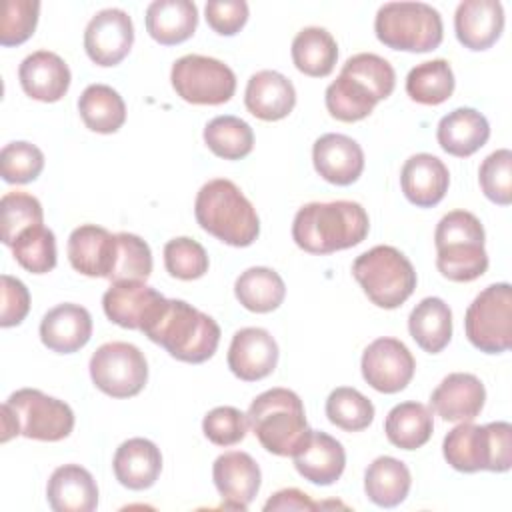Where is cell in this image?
<instances>
[{
  "mask_svg": "<svg viewBox=\"0 0 512 512\" xmlns=\"http://www.w3.org/2000/svg\"><path fill=\"white\" fill-rule=\"evenodd\" d=\"M368 230V214L358 202H310L294 216L292 240L304 252L322 256L358 246Z\"/></svg>",
  "mask_w": 512,
  "mask_h": 512,
  "instance_id": "1",
  "label": "cell"
},
{
  "mask_svg": "<svg viewBox=\"0 0 512 512\" xmlns=\"http://www.w3.org/2000/svg\"><path fill=\"white\" fill-rule=\"evenodd\" d=\"M142 332L172 358L188 364H202L212 358L220 342V326L216 320L176 298H166Z\"/></svg>",
  "mask_w": 512,
  "mask_h": 512,
  "instance_id": "2",
  "label": "cell"
},
{
  "mask_svg": "<svg viewBox=\"0 0 512 512\" xmlns=\"http://www.w3.org/2000/svg\"><path fill=\"white\" fill-rule=\"evenodd\" d=\"M194 216L202 230L228 246H250L260 234L256 208L242 190L226 178L208 180L198 190Z\"/></svg>",
  "mask_w": 512,
  "mask_h": 512,
  "instance_id": "3",
  "label": "cell"
},
{
  "mask_svg": "<svg viewBox=\"0 0 512 512\" xmlns=\"http://www.w3.org/2000/svg\"><path fill=\"white\" fill-rule=\"evenodd\" d=\"M484 226L468 210L444 214L434 232L436 268L452 282H472L488 270Z\"/></svg>",
  "mask_w": 512,
  "mask_h": 512,
  "instance_id": "4",
  "label": "cell"
},
{
  "mask_svg": "<svg viewBox=\"0 0 512 512\" xmlns=\"http://www.w3.org/2000/svg\"><path fill=\"white\" fill-rule=\"evenodd\" d=\"M72 428V408L36 388H20L2 404V442L18 434L30 440L58 442L70 436Z\"/></svg>",
  "mask_w": 512,
  "mask_h": 512,
  "instance_id": "5",
  "label": "cell"
},
{
  "mask_svg": "<svg viewBox=\"0 0 512 512\" xmlns=\"http://www.w3.org/2000/svg\"><path fill=\"white\" fill-rule=\"evenodd\" d=\"M442 452L458 472H508L512 466V426L502 420L484 426L460 422L444 436Z\"/></svg>",
  "mask_w": 512,
  "mask_h": 512,
  "instance_id": "6",
  "label": "cell"
},
{
  "mask_svg": "<svg viewBox=\"0 0 512 512\" xmlns=\"http://www.w3.org/2000/svg\"><path fill=\"white\" fill-rule=\"evenodd\" d=\"M246 416L262 448L276 456H292L310 430L300 396L288 388H270L258 394Z\"/></svg>",
  "mask_w": 512,
  "mask_h": 512,
  "instance_id": "7",
  "label": "cell"
},
{
  "mask_svg": "<svg viewBox=\"0 0 512 512\" xmlns=\"http://www.w3.org/2000/svg\"><path fill=\"white\" fill-rule=\"evenodd\" d=\"M352 276L372 304L384 310L402 306L416 288L412 262L394 246H374L352 264Z\"/></svg>",
  "mask_w": 512,
  "mask_h": 512,
  "instance_id": "8",
  "label": "cell"
},
{
  "mask_svg": "<svg viewBox=\"0 0 512 512\" xmlns=\"http://www.w3.org/2000/svg\"><path fill=\"white\" fill-rule=\"evenodd\" d=\"M376 38L404 52H430L440 46L444 36L442 16L424 2H386L374 18Z\"/></svg>",
  "mask_w": 512,
  "mask_h": 512,
  "instance_id": "9",
  "label": "cell"
},
{
  "mask_svg": "<svg viewBox=\"0 0 512 512\" xmlns=\"http://www.w3.org/2000/svg\"><path fill=\"white\" fill-rule=\"evenodd\" d=\"M464 330L474 348L500 354L512 346V286L498 282L486 286L468 306Z\"/></svg>",
  "mask_w": 512,
  "mask_h": 512,
  "instance_id": "10",
  "label": "cell"
},
{
  "mask_svg": "<svg viewBox=\"0 0 512 512\" xmlns=\"http://www.w3.org/2000/svg\"><path fill=\"white\" fill-rule=\"evenodd\" d=\"M172 88L176 94L202 106H218L228 102L236 92V74L218 58L202 54H186L172 64Z\"/></svg>",
  "mask_w": 512,
  "mask_h": 512,
  "instance_id": "11",
  "label": "cell"
},
{
  "mask_svg": "<svg viewBox=\"0 0 512 512\" xmlns=\"http://www.w3.org/2000/svg\"><path fill=\"white\" fill-rule=\"evenodd\" d=\"M94 386L112 398H132L148 380V364L140 348L128 342H106L90 358Z\"/></svg>",
  "mask_w": 512,
  "mask_h": 512,
  "instance_id": "12",
  "label": "cell"
},
{
  "mask_svg": "<svg viewBox=\"0 0 512 512\" xmlns=\"http://www.w3.org/2000/svg\"><path fill=\"white\" fill-rule=\"evenodd\" d=\"M360 368L368 386L384 394H396L410 384L416 362L404 342L384 336L366 346Z\"/></svg>",
  "mask_w": 512,
  "mask_h": 512,
  "instance_id": "13",
  "label": "cell"
},
{
  "mask_svg": "<svg viewBox=\"0 0 512 512\" xmlns=\"http://www.w3.org/2000/svg\"><path fill=\"white\" fill-rule=\"evenodd\" d=\"M134 44V26L128 12L104 8L96 12L84 30V50L98 66L120 64Z\"/></svg>",
  "mask_w": 512,
  "mask_h": 512,
  "instance_id": "14",
  "label": "cell"
},
{
  "mask_svg": "<svg viewBox=\"0 0 512 512\" xmlns=\"http://www.w3.org/2000/svg\"><path fill=\"white\" fill-rule=\"evenodd\" d=\"M166 298L146 282H114L102 296V308L110 322L130 328L144 330L156 316Z\"/></svg>",
  "mask_w": 512,
  "mask_h": 512,
  "instance_id": "15",
  "label": "cell"
},
{
  "mask_svg": "<svg viewBox=\"0 0 512 512\" xmlns=\"http://www.w3.org/2000/svg\"><path fill=\"white\" fill-rule=\"evenodd\" d=\"M226 360L236 378L256 382L274 372L278 364V344L268 330L248 326L232 336Z\"/></svg>",
  "mask_w": 512,
  "mask_h": 512,
  "instance_id": "16",
  "label": "cell"
},
{
  "mask_svg": "<svg viewBox=\"0 0 512 512\" xmlns=\"http://www.w3.org/2000/svg\"><path fill=\"white\" fill-rule=\"evenodd\" d=\"M212 478L226 508L246 510L260 490L262 474L248 452L230 450L214 460Z\"/></svg>",
  "mask_w": 512,
  "mask_h": 512,
  "instance_id": "17",
  "label": "cell"
},
{
  "mask_svg": "<svg viewBox=\"0 0 512 512\" xmlns=\"http://www.w3.org/2000/svg\"><path fill=\"white\" fill-rule=\"evenodd\" d=\"M298 474L318 486L334 484L346 468V452L342 444L326 432L308 430L298 448L292 452Z\"/></svg>",
  "mask_w": 512,
  "mask_h": 512,
  "instance_id": "18",
  "label": "cell"
},
{
  "mask_svg": "<svg viewBox=\"0 0 512 512\" xmlns=\"http://www.w3.org/2000/svg\"><path fill=\"white\" fill-rule=\"evenodd\" d=\"M314 170L320 178L336 186H350L364 170V152L360 144L346 136L328 132L312 146Z\"/></svg>",
  "mask_w": 512,
  "mask_h": 512,
  "instance_id": "19",
  "label": "cell"
},
{
  "mask_svg": "<svg viewBox=\"0 0 512 512\" xmlns=\"http://www.w3.org/2000/svg\"><path fill=\"white\" fill-rule=\"evenodd\" d=\"M116 234L96 224H82L68 236V260L72 268L90 278H110L116 262Z\"/></svg>",
  "mask_w": 512,
  "mask_h": 512,
  "instance_id": "20",
  "label": "cell"
},
{
  "mask_svg": "<svg viewBox=\"0 0 512 512\" xmlns=\"http://www.w3.org/2000/svg\"><path fill=\"white\" fill-rule=\"evenodd\" d=\"M486 390L478 376L468 372L448 374L432 392V410L448 422H472L484 408Z\"/></svg>",
  "mask_w": 512,
  "mask_h": 512,
  "instance_id": "21",
  "label": "cell"
},
{
  "mask_svg": "<svg viewBox=\"0 0 512 512\" xmlns=\"http://www.w3.org/2000/svg\"><path fill=\"white\" fill-rule=\"evenodd\" d=\"M92 336L90 312L72 302L50 308L40 322L42 344L58 354H72L88 344Z\"/></svg>",
  "mask_w": 512,
  "mask_h": 512,
  "instance_id": "22",
  "label": "cell"
},
{
  "mask_svg": "<svg viewBox=\"0 0 512 512\" xmlns=\"http://www.w3.org/2000/svg\"><path fill=\"white\" fill-rule=\"evenodd\" d=\"M68 64L50 50H36L28 54L18 68L22 90L40 102H58L70 88Z\"/></svg>",
  "mask_w": 512,
  "mask_h": 512,
  "instance_id": "23",
  "label": "cell"
},
{
  "mask_svg": "<svg viewBox=\"0 0 512 512\" xmlns=\"http://www.w3.org/2000/svg\"><path fill=\"white\" fill-rule=\"evenodd\" d=\"M450 172L434 154L420 152L410 156L400 172V186L408 202L418 208L436 206L448 192Z\"/></svg>",
  "mask_w": 512,
  "mask_h": 512,
  "instance_id": "24",
  "label": "cell"
},
{
  "mask_svg": "<svg viewBox=\"0 0 512 512\" xmlns=\"http://www.w3.org/2000/svg\"><path fill=\"white\" fill-rule=\"evenodd\" d=\"M454 30L464 48L486 50L504 30V8L498 0H464L454 14Z\"/></svg>",
  "mask_w": 512,
  "mask_h": 512,
  "instance_id": "25",
  "label": "cell"
},
{
  "mask_svg": "<svg viewBox=\"0 0 512 512\" xmlns=\"http://www.w3.org/2000/svg\"><path fill=\"white\" fill-rule=\"evenodd\" d=\"M244 104L252 116L276 122L294 110L296 90L284 74L276 70H260L252 74L246 84Z\"/></svg>",
  "mask_w": 512,
  "mask_h": 512,
  "instance_id": "26",
  "label": "cell"
},
{
  "mask_svg": "<svg viewBox=\"0 0 512 512\" xmlns=\"http://www.w3.org/2000/svg\"><path fill=\"white\" fill-rule=\"evenodd\" d=\"M46 500L54 512H92L98 506V486L80 464H64L52 472Z\"/></svg>",
  "mask_w": 512,
  "mask_h": 512,
  "instance_id": "27",
  "label": "cell"
},
{
  "mask_svg": "<svg viewBox=\"0 0 512 512\" xmlns=\"http://www.w3.org/2000/svg\"><path fill=\"white\" fill-rule=\"evenodd\" d=\"M112 470L124 488L146 490L162 472L160 448L148 438H130L116 448Z\"/></svg>",
  "mask_w": 512,
  "mask_h": 512,
  "instance_id": "28",
  "label": "cell"
},
{
  "mask_svg": "<svg viewBox=\"0 0 512 512\" xmlns=\"http://www.w3.org/2000/svg\"><path fill=\"white\" fill-rule=\"evenodd\" d=\"M436 138L440 148L450 156L468 158L488 142L490 124L474 108H456L440 118Z\"/></svg>",
  "mask_w": 512,
  "mask_h": 512,
  "instance_id": "29",
  "label": "cell"
},
{
  "mask_svg": "<svg viewBox=\"0 0 512 512\" xmlns=\"http://www.w3.org/2000/svg\"><path fill=\"white\" fill-rule=\"evenodd\" d=\"M198 26V8L190 0H154L146 8V30L162 46L188 40Z\"/></svg>",
  "mask_w": 512,
  "mask_h": 512,
  "instance_id": "30",
  "label": "cell"
},
{
  "mask_svg": "<svg viewBox=\"0 0 512 512\" xmlns=\"http://www.w3.org/2000/svg\"><path fill=\"white\" fill-rule=\"evenodd\" d=\"M408 332L424 352H442L452 338L450 306L438 296H428L420 300L408 316Z\"/></svg>",
  "mask_w": 512,
  "mask_h": 512,
  "instance_id": "31",
  "label": "cell"
},
{
  "mask_svg": "<svg viewBox=\"0 0 512 512\" xmlns=\"http://www.w3.org/2000/svg\"><path fill=\"white\" fill-rule=\"evenodd\" d=\"M412 476L408 466L392 456H378L364 472V492L380 508L402 504L410 492Z\"/></svg>",
  "mask_w": 512,
  "mask_h": 512,
  "instance_id": "32",
  "label": "cell"
},
{
  "mask_svg": "<svg viewBox=\"0 0 512 512\" xmlns=\"http://www.w3.org/2000/svg\"><path fill=\"white\" fill-rule=\"evenodd\" d=\"M294 66L312 78L328 76L338 60V44L326 28L306 26L292 40Z\"/></svg>",
  "mask_w": 512,
  "mask_h": 512,
  "instance_id": "33",
  "label": "cell"
},
{
  "mask_svg": "<svg viewBox=\"0 0 512 512\" xmlns=\"http://www.w3.org/2000/svg\"><path fill=\"white\" fill-rule=\"evenodd\" d=\"M234 294L246 310L266 314L284 302L286 284L276 270L266 266H252L236 278Z\"/></svg>",
  "mask_w": 512,
  "mask_h": 512,
  "instance_id": "34",
  "label": "cell"
},
{
  "mask_svg": "<svg viewBox=\"0 0 512 512\" xmlns=\"http://www.w3.org/2000/svg\"><path fill=\"white\" fill-rule=\"evenodd\" d=\"M78 112L86 128L98 134H112L126 122V104L108 84H90L78 98Z\"/></svg>",
  "mask_w": 512,
  "mask_h": 512,
  "instance_id": "35",
  "label": "cell"
},
{
  "mask_svg": "<svg viewBox=\"0 0 512 512\" xmlns=\"http://www.w3.org/2000/svg\"><path fill=\"white\" fill-rule=\"evenodd\" d=\"M434 430L432 412L420 402L396 404L384 422V432L390 444L402 450L422 448Z\"/></svg>",
  "mask_w": 512,
  "mask_h": 512,
  "instance_id": "36",
  "label": "cell"
},
{
  "mask_svg": "<svg viewBox=\"0 0 512 512\" xmlns=\"http://www.w3.org/2000/svg\"><path fill=\"white\" fill-rule=\"evenodd\" d=\"M326 108L340 122L364 120L380 102L378 96L362 80L340 70L338 78L326 88Z\"/></svg>",
  "mask_w": 512,
  "mask_h": 512,
  "instance_id": "37",
  "label": "cell"
},
{
  "mask_svg": "<svg viewBox=\"0 0 512 512\" xmlns=\"http://www.w3.org/2000/svg\"><path fill=\"white\" fill-rule=\"evenodd\" d=\"M454 92V72L444 58L414 66L406 76V94L424 106H438Z\"/></svg>",
  "mask_w": 512,
  "mask_h": 512,
  "instance_id": "38",
  "label": "cell"
},
{
  "mask_svg": "<svg viewBox=\"0 0 512 512\" xmlns=\"http://www.w3.org/2000/svg\"><path fill=\"white\" fill-rule=\"evenodd\" d=\"M204 142L216 156L224 160H240L252 152L254 132L242 118L224 114L206 124Z\"/></svg>",
  "mask_w": 512,
  "mask_h": 512,
  "instance_id": "39",
  "label": "cell"
},
{
  "mask_svg": "<svg viewBox=\"0 0 512 512\" xmlns=\"http://www.w3.org/2000/svg\"><path fill=\"white\" fill-rule=\"evenodd\" d=\"M10 248L14 260L32 274H46L56 266V238L44 224L20 232Z\"/></svg>",
  "mask_w": 512,
  "mask_h": 512,
  "instance_id": "40",
  "label": "cell"
},
{
  "mask_svg": "<svg viewBox=\"0 0 512 512\" xmlns=\"http://www.w3.org/2000/svg\"><path fill=\"white\" fill-rule=\"evenodd\" d=\"M326 416L346 432H360L372 424L374 404L356 388L340 386L326 398Z\"/></svg>",
  "mask_w": 512,
  "mask_h": 512,
  "instance_id": "41",
  "label": "cell"
},
{
  "mask_svg": "<svg viewBox=\"0 0 512 512\" xmlns=\"http://www.w3.org/2000/svg\"><path fill=\"white\" fill-rule=\"evenodd\" d=\"M44 220L42 204L28 192H8L0 200V236L6 246H12L20 232L38 226Z\"/></svg>",
  "mask_w": 512,
  "mask_h": 512,
  "instance_id": "42",
  "label": "cell"
},
{
  "mask_svg": "<svg viewBox=\"0 0 512 512\" xmlns=\"http://www.w3.org/2000/svg\"><path fill=\"white\" fill-rule=\"evenodd\" d=\"M116 262L110 274V282H146L152 274V252L150 246L136 234H116Z\"/></svg>",
  "mask_w": 512,
  "mask_h": 512,
  "instance_id": "43",
  "label": "cell"
},
{
  "mask_svg": "<svg viewBox=\"0 0 512 512\" xmlns=\"http://www.w3.org/2000/svg\"><path fill=\"white\" fill-rule=\"evenodd\" d=\"M44 168V154L36 144L16 140L0 152V174L8 184H26L40 176Z\"/></svg>",
  "mask_w": 512,
  "mask_h": 512,
  "instance_id": "44",
  "label": "cell"
},
{
  "mask_svg": "<svg viewBox=\"0 0 512 512\" xmlns=\"http://www.w3.org/2000/svg\"><path fill=\"white\" fill-rule=\"evenodd\" d=\"M164 266L178 280H196L208 272V254L200 242L188 236L172 238L164 246Z\"/></svg>",
  "mask_w": 512,
  "mask_h": 512,
  "instance_id": "45",
  "label": "cell"
},
{
  "mask_svg": "<svg viewBox=\"0 0 512 512\" xmlns=\"http://www.w3.org/2000/svg\"><path fill=\"white\" fill-rule=\"evenodd\" d=\"M342 72L362 80L366 86H370V90L378 96V100L388 98L394 92L396 86V72L392 68V64L372 52H360L350 56L344 66Z\"/></svg>",
  "mask_w": 512,
  "mask_h": 512,
  "instance_id": "46",
  "label": "cell"
},
{
  "mask_svg": "<svg viewBox=\"0 0 512 512\" xmlns=\"http://www.w3.org/2000/svg\"><path fill=\"white\" fill-rule=\"evenodd\" d=\"M478 182L488 200L508 206L512 202V152L500 148L488 154L480 164Z\"/></svg>",
  "mask_w": 512,
  "mask_h": 512,
  "instance_id": "47",
  "label": "cell"
},
{
  "mask_svg": "<svg viewBox=\"0 0 512 512\" xmlns=\"http://www.w3.org/2000/svg\"><path fill=\"white\" fill-rule=\"evenodd\" d=\"M38 0H6L0 16V44L18 46L26 42L38 24Z\"/></svg>",
  "mask_w": 512,
  "mask_h": 512,
  "instance_id": "48",
  "label": "cell"
},
{
  "mask_svg": "<svg viewBox=\"0 0 512 512\" xmlns=\"http://www.w3.org/2000/svg\"><path fill=\"white\" fill-rule=\"evenodd\" d=\"M248 416L234 406L212 408L202 420L204 436L216 446H234L244 440Z\"/></svg>",
  "mask_w": 512,
  "mask_h": 512,
  "instance_id": "49",
  "label": "cell"
},
{
  "mask_svg": "<svg viewBox=\"0 0 512 512\" xmlns=\"http://www.w3.org/2000/svg\"><path fill=\"white\" fill-rule=\"evenodd\" d=\"M204 14L214 32L234 36L248 20V4L244 0H210L204 6Z\"/></svg>",
  "mask_w": 512,
  "mask_h": 512,
  "instance_id": "50",
  "label": "cell"
},
{
  "mask_svg": "<svg viewBox=\"0 0 512 512\" xmlns=\"http://www.w3.org/2000/svg\"><path fill=\"white\" fill-rule=\"evenodd\" d=\"M0 296H2V310H0V326L10 328L18 326L28 310H30V292L22 280L2 274L0 278Z\"/></svg>",
  "mask_w": 512,
  "mask_h": 512,
  "instance_id": "51",
  "label": "cell"
},
{
  "mask_svg": "<svg viewBox=\"0 0 512 512\" xmlns=\"http://www.w3.org/2000/svg\"><path fill=\"white\" fill-rule=\"evenodd\" d=\"M320 504H316L306 492L298 490V488H284L278 490L266 504L264 510H318Z\"/></svg>",
  "mask_w": 512,
  "mask_h": 512,
  "instance_id": "52",
  "label": "cell"
}]
</instances>
